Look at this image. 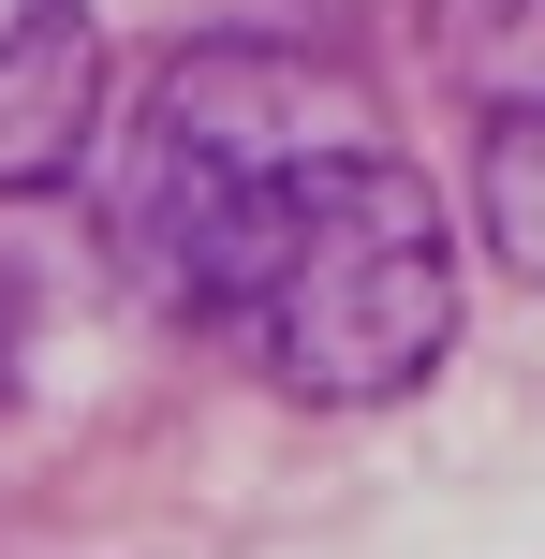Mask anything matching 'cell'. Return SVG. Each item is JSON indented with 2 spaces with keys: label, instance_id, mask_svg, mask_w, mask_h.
<instances>
[{
  "label": "cell",
  "instance_id": "cell-1",
  "mask_svg": "<svg viewBox=\"0 0 545 559\" xmlns=\"http://www.w3.org/2000/svg\"><path fill=\"white\" fill-rule=\"evenodd\" d=\"M104 222L147 295H177L310 413H383L458 338V222L383 147V104L310 45L163 59Z\"/></svg>",
  "mask_w": 545,
  "mask_h": 559
},
{
  "label": "cell",
  "instance_id": "cell-2",
  "mask_svg": "<svg viewBox=\"0 0 545 559\" xmlns=\"http://www.w3.org/2000/svg\"><path fill=\"white\" fill-rule=\"evenodd\" d=\"M104 29H88V0H0V192H59V177H88V147H104Z\"/></svg>",
  "mask_w": 545,
  "mask_h": 559
},
{
  "label": "cell",
  "instance_id": "cell-3",
  "mask_svg": "<svg viewBox=\"0 0 545 559\" xmlns=\"http://www.w3.org/2000/svg\"><path fill=\"white\" fill-rule=\"evenodd\" d=\"M487 251L545 295V104H487Z\"/></svg>",
  "mask_w": 545,
  "mask_h": 559
},
{
  "label": "cell",
  "instance_id": "cell-4",
  "mask_svg": "<svg viewBox=\"0 0 545 559\" xmlns=\"http://www.w3.org/2000/svg\"><path fill=\"white\" fill-rule=\"evenodd\" d=\"M472 88L487 104H545V0H472Z\"/></svg>",
  "mask_w": 545,
  "mask_h": 559
}]
</instances>
